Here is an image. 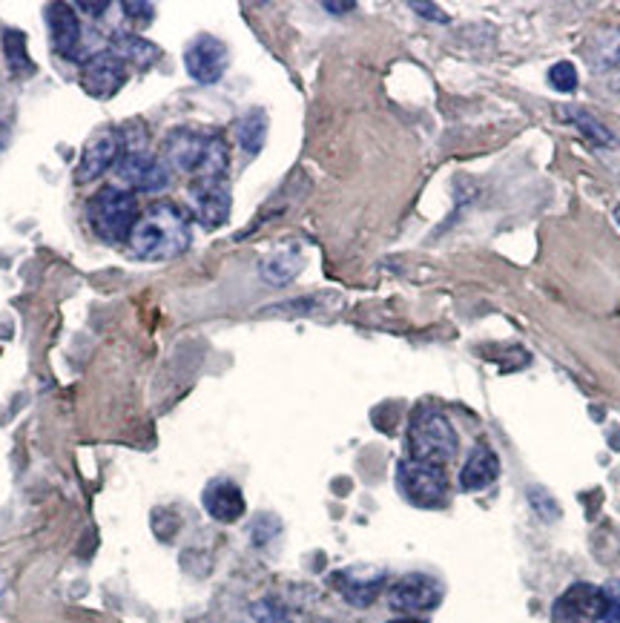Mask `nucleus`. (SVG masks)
Masks as SVG:
<instances>
[{
    "label": "nucleus",
    "instance_id": "nucleus-1",
    "mask_svg": "<svg viewBox=\"0 0 620 623\" xmlns=\"http://www.w3.org/2000/svg\"><path fill=\"white\" fill-rule=\"evenodd\" d=\"M190 216L184 207L172 202H156L147 207L133 234H129V250L135 259L144 262H167L190 248Z\"/></svg>",
    "mask_w": 620,
    "mask_h": 623
},
{
    "label": "nucleus",
    "instance_id": "nucleus-2",
    "mask_svg": "<svg viewBox=\"0 0 620 623\" xmlns=\"http://www.w3.org/2000/svg\"><path fill=\"white\" fill-rule=\"evenodd\" d=\"M165 161L193 181H222L227 175V141L218 133L176 127L165 138Z\"/></svg>",
    "mask_w": 620,
    "mask_h": 623
},
{
    "label": "nucleus",
    "instance_id": "nucleus-3",
    "mask_svg": "<svg viewBox=\"0 0 620 623\" xmlns=\"http://www.w3.org/2000/svg\"><path fill=\"white\" fill-rule=\"evenodd\" d=\"M135 204L133 193L121 188H104L98 190L87 204V222H90L92 234L106 245H121L129 241V234L135 227Z\"/></svg>",
    "mask_w": 620,
    "mask_h": 623
},
{
    "label": "nucleus",
    "instance_id": "nucleus-4",
    "mask_svg": "<svg viewBox=\"0 0 620 623\" xmlns=\"http://www.w3.org/2000/svg\"><path fill=\"white\" fill-rule=\"evenodd\" d=\"M408 449L412 460L428 466H446L456 454V434L449 417L437 408H419L408 429Z\"/></svg>",
    "mask_w": 620,
    "mask_h": 623
},
{
    "label": "nucleus",
    "instance_id": "nucleus-5",
    "mask_svg": "<svg viewBox=\"0 0 620 623\" xmlns=\"http://www.w3.org/2000/svg\"><path fill=\"white\" fill-rule=\"evenodd\" d=\"M396 483L408 503L419 509H440L449 497V477L440 466H428L417 460H403L396 468Z\"/></svg>",
    "mask_w": 620,
    "mask_h": 623
},
{
    "label": "nucleus",
    "instance_id": "nucleus-6",
    "mask_svg": "<svg viewBox=\"0 0 620 623\" xmlns=\"http://www.w3.org/2000/svg\"><path fill=\"white\" fill-rule=\"evenodd\" d=\"M115 167L119 179L135 193H161L170 184V167L165 158L153 156L144 147H124Z\"/></svg>",
    "mask_w": 620,
    "mask_h": 623
},
{
    "label": "nucleus",
    "instance_id": "nucleus-7",
    "mask_svg": "<svg viewBox=\"0 0 620 623\" xmlns=\"http://www.w3.org/2000/svg\"><path fill=\"white\" fill-rule=\"evenodd\" d=\"M227 60H230V53H227L225 41L213 38V35H199L184 49V69H188V76L195 83H204V87L216 83L218 78L225 76Z\"/></svg>",
    "mask_w": 620,
    "mask_h": 623
},
{
    "label": "nucleus",
    "instance_id": "nucleus-8",
    "mask_svg": "<svg viewBox=\"0 0 620 623\" xmlns=\"http://www.w3.org/2000/svg\"><path fill=\"white\" fill-rule=\"evenodd\" d=\"M124 81H127V64L113 49L95 53L81 69V90L98 101L113 98L124 87Z\"/></svg>",
    "mask_w": 620,
    "mask_h": 623
},
{
    "label": "nucleus",
    "instance_id": "nucleus-9",
    "mask_svg": "<svg viewBox=\"0 0 620 623\" xmlns=\"http://www.w3.org/2000/svg\"><path fill=\"white\" fill-rule=\"evenodd\" d=\"M121 152H124V138L115 129H98L87 138L81 150V161L76 167V181L78 184H87V181H95L98 175H104L110 167L119 165Z\"/></svg>",
    "mask_w": 620,
    "mask_h": 623
},
{
    "label": "nucleus",
    "instance_id": "nucleus-10",
    "mask_svg": "<svg viewBox=\"0 0 620 623\" xmlns=\"http://www.w3.org/2000/svg\"><path fill=\"white\" fill-rule=\"evenodd\" d=\"M442 586L431 575H405L396 580L388 592V603L396 612H431L440 607Z\"/></svg>",
    "mask_w": 620,
    "mask_h": 623
},
{
    "label": "nucleus",
    "instance_id": "nucleus-11",
    "mask_svg": "<svg viewBox=\"0 0 620 623\" xmlns=\"http://www.w3.org/2000/svg\"><path fill=\"white\" fill-rule=\"evenodd\" d=\"M604 618V589L591 584L568 586L552 609V623H589Z\"/></svg>",
    "mask_w": 620,
    "mask_h": 623
},
{
    "label": "nucleus",
    "instance_id": "nucleus-12",
    "mask_svg": "<svg viewBox=\"0 0 620 623\" xmlns=\"http://www.w3.org/2000/svg\"><path fill=\"white\" fill-rule=\"evenodd\" d=\"M190 207L193 216L202 222L207 230H216L230 218V190L227 181H193L190 188Z\"/></svg>",
    "mask_w": 620,
    "mask_h": 623
},
{
    "label": "nucleus",
    "instance_id": "nucleus-13",
    "mask_svg": "<svg viewBox=\"0 0 620 623\" xmlns=\"http://www.w3.org/2000/svg\"><path fill=\"white\" fill-rule=\"evenodd\" d=\"M46 26L53 38L55 53L67 60H78V46H81V23H78L76 9L69 3H49L46 7Z\"/></svg>",
    "mask_w": 620,
    "mask_h": 623
},
{
    "label": "nucleus",
    "instance_id": "nucleus-14",
    "mask_svg": "<svg viewBox=\"0 0 620 623\" xmlns=\"http://www.w3.org/2000/svg\"><path fill=\"white\" fill-rule=\"evenodd\" d=\"M204 511L218 523H236L245 514V495L233 480H213L202 495Z\"/></svg>",
    "mask_w": 620,
    "mask_h": 623
},
{
    "label": "nucleus",
    "instance_id": "nucleus-15",
    "mask_svg": "<svg viewBox=\"0 0 620 623\" xmlns=\"http://www.w3.org/2000/svg\"><path fill=\"white\" fill-rule=\"evenodd\" d=\"M500 474V460L488 445H477L465 460L463 472H460V488L463 491H480V488L492 486Z\"/></svg>",
    "mask_w": 620,
    "mask_h": 623
},
{
    "label": "nucleus",
    "instance_id": "nucleus-16",
    "mask_svg": "<svg viewBox=\"0 0 620 623\" xmlns=\"http://www.w3.org/2000/svg\"><path fill=\"white\" fill-rule=\"evenodd\" d=\"M113 53L119 55L124 64H135L138 69H147L156 64L158 46H153L150 41L138 38V35H127V32H115L113 35Z\"/></svg>",
    "mask_w": 620,
    "mask_h": 623
},
{
    "label": "nucleus",
    "instance_id": "nucleus-17",
    "mask_svg": "<svg viewBox=\"0 0 620 623\" xmlns=\"http://www.w3.org/2000/svg\"><path fill=\"white\" fill-rule=\"evenodd\" d=\"M236 138H239L241 150L247 156H256V152L262 150L264 138H268V115H264V110H250L236 124Z\"/></svg>",
    "mask_w": 620,
    "mask_h": 623
},
{
    "label": "nucleus",
    "instance_id": "nucleus-18",
    "mask_svg": "<svg viewBox=\"0 0 620 623\" xmlns=\"http://www.w3.org/2000/svg\"><path fill=\"white\" fill-rule=\"evenodd\" d=\"M337 584L339 592L345 594V601H351L353 607H368V603L376 601V594H380L385 578L376 575L374 580H357L353 575H337Z\"/></svg>",
    "mask_w": 620,
    "mask_h": 623
},
{
    "label": "nucleus",
    "instance_id": "nucleus-19",
    "mask_svg": "<svg viewBox=\"0 0 620 623\" xmlns=\"http://www.w3.org/2000/svg\"><path fill=\"white\" fill-rule=\"evenodd\" d=\"M302 268V259L300 253H293V250H282V253H273L270 259L262 262V276L268 279L270 285H288Z\"/></svg>",
    "mask_w": 620,
    "mask_h": 623
},
{
    "label": "nucleus",
    "instance_id": "nucleus-20",
    "mask_svg": "<svg viewBox=\"0 0 620 623\" xmlns=\"http://www.w3.org/2000/svg\"><path fill=\"white\" fill-rule=\"evenodd\" d=\"M3 49H7L9 58V69L15 76H32L35 72V64L30 60V53H26V35L18 30H9L3 35Z\"/></svg>",
    "mask_w": 620,
    "mask_h": 623
},
{
    "label": "nucleus",
    "instance_id": "nucleus-21",
    "mask_svg": "<svg viewBox=\"0 0 620 623\" xmlns=\"http://www.w3.org/2000/svg\"><path fill=\"white\" fill-rule=\"evenodd\" d=\"M549 83L557 92H575L577 90V69L572 60H561L549 69Z\"/></svg>",
    "mask_w": 620,
    "mask_h": 623
},
{
    "label": "nucleus",
    "instance_id": "nucleus-22",
    "mask_svg": "<svg viewBox=\"0 0 620 623\" xmlns=\"http://www.w3.org/2000/svg\"><path fill=\"white\" fill-rule=\"evenodd\" d=\"M250 618H253V623H288V612H284L282 603L273 601V598H264V601L253 603Z\"/></svg>",
    "mask_w": 620,
    "mask_h": 623
},
{
    "label": "nucleus",
    "instance_id": "nucleus-23",
    "mask_svg": "<svg viewBox=\"0 0 620 623\" xmlns=\"http://www.w3.org/2000/svg\"><path fill=\"white\" fill-rule=\"evenodd\" d=\"M604 621L620 623V584L618 580L604 586Z\"/></svg>",
    "mask_w": 620,
    "mask_h": 623
},
{
    "label": "nucleus",
    "instance_id": "nucleus-24",
    "mask_svg": "<svg viewBox=\"0 0 620 623\" xmlns=\"http://www.w3.org/2000/svg\"><path fill=\"white\" fill-rule=\"evenodd\" d=\"M124 12H127V21L138 23V26H147V23H153V18H156V7L153 3H124Z\"/></svg>",
    "mask_w": 620,
    "mask_h": 623
},
{
    "label": "nucleus",
    "instance_id": "nucleus-25",
    "mask_svg": "<svg viewBox=\"0 0 620 623\" xmlns=\"http://www.w3.org/2000/svg\"><path fill=\"white\" fill-rule=\"evenodd\" d=\"M412 9L414 12H422V18H428V21H449V15L442 12V9H437V7H431V3H412Z\"/></svg>",
    "mask_w": 620,
    "mask_h": 623
},
{
    "label": "nucleus",
    "instance_id": "nucleus-26",
    "mask_svg": "<svg viewBox=\"0 0 620 623\" xmlns=\"http://www.w3.org/2000/svg\"><path fill=\"white\" fill-rule=\"evenodd\" d=\"M78 9L90 12V18H101L110 9V3H78Z\"/></svg>",
    "mask_w": 620,
    "mask_h": 623
},
{
    "label": "nucleus",
    "instance_id": "nucleus-27",
    "mask_svg": "<svg viewBox=\"0 0 620 623\" xmlns=\"http://www.w3.org/2000/svg\"><path fill=\"white\" fill-rule=\"evenodd\" d=\"M322 7L328 9V12H351L357 3H322Z\"/></svg>",
    "mask_w": 620,
    "mask_h": 623
},
{
    "label": "nucleus",
    "instance_id": "nucleus-28",
    "mask_svg": "<svg viewBox=\"0 0 620 623\" xmlns=\"http://www.w3.org/2000/svg\"><path fill=\"white\" fill-rule=\"evenodd\" d=\"M391 623H422V621H417V618H396V621Z\"/></svg>",
    "mask_w": 620,
    "mask_h": 623
},
{
    "label": "nucleus",
    "instance_id": "nucleus-29",
    "mask_svg": "<svg viewBox=\"0 0 620 623\" xmlns=\"http://www.w3.org/2000/svg\"><path fill=\"white\" fill-rule=\"evenodd\" d=\"M3 144H7V127L0 124V147H3Z\"/></svg>",
    "mask_w": 620,
    "mask_h": 623
},
{
    "label": "nucleus",
    "instance_id": "nucleus-30",
    "mask_svg": "<svg viewBox=\"0 0 620 623\" xmlns=\"http://www.w3.org/2000/svg\"><path fill=\"white\" fill-rule=\"evenodd\" d=\"M0 589H3V584H0Z\"/></svg>",
    "mask_w": 620,
    "mask_h": 623
}]
</instances>
